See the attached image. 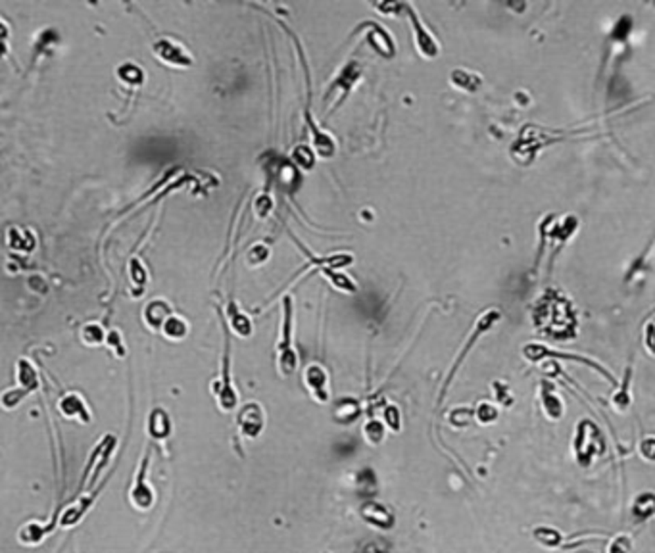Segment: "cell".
Returning a JSON list of instances; mask_svg holds the SVG:
<instances>
[{"label":"cell","mask_w":655,"mask_h":553,"mask_svg":"<svg viewBox=\"0 0 655 553\" xmlns=\"http://www.w3.org/2000/svg\"><path fill=\"white\" fill-rule=\"evenodd\" d=\"M536 327L555 340H569L575 335V311L555 290L544 296L535 310Z\"/></svg>","instance_id":"cell-1"},{"label":"cell","mask_w":655,"mask_h":553,"mask_svg":"<svg viewBox=\"0 0 655 553\" xmlns=\"http://www.w3.org/2000/svg\"><path fill=\"white\" fill-rule=\"evenodd\" d=\"M293 300H283V325H281V338L277 344V365L283 377H290L298 367V355L293 346Z\"/></svg>","instance_id":"cell-2"},{"label":"cell","mask_w":655,"mask_h":553,"mask_svg":"<svg viewBox=\"0 0 655 553\" xmlns=\"http://www.w3.org/2000/svg\"><path fill=\"white\" fill-rule=\"evenodd\" d=\"M402 8L407 12V17H409V21H412V27H414V43L415 46H417L419 54H421L423 58H429V60L436 58L440 54V44L436 43L434 35L427 29V26H423L421 17L415 12L412 4H402Z\"/></svg>","instance_id":"cell-3"},{"label":"cell","mask_w":655,"mask_h":553,"mask_svg":"<svg viewBox=\"0 0 655 553\" xmlns=\"http://www.w3.org/2000/svg\"><path fill=\"white\" fill-rule=\"evenodd\" d=\"M302 380L311 397L320 404H327L331 400V386H329V373L320 363H310L302 373Z\"/></svg>","instance_id":"cell-4"},{"label":"cell","mask_w":655,"mask_h":553,"mask_svg":"<svg viewBox=\"0 0 655 553\" xmlns=\"http://www.w3.org/2000/svg\"><path fill=\"white\" fill-rule=\"evenodd\" d=\"M237 424H239V431H241L242 436L258 438L261 431H264V427H266L264 407L259 406L258 402L244 404L241 411H239V417H237Z\"/></svg>","instance_id":"cell-5"},{"label":"cell","mask_w":655,"mask_h":553,"mask_svg":"<svg viewBox=\"0 0 655 553\" xmlns=\"http://www.w3.org/2000/svg\"><path fill=\"white\" fill-rule=\"evenodd\" d=\"M600 436V432L594 424L580 423L577 427V438H575V456L580 465H590L596 456V438Z\"/></svg>","instance_id":"cell-6"},{"label":"cell","mask_w":655,"mask_h":553,"mask_svg":"<svg viewBox=\"0 0 655 553\" xmlns=\"http://www.w3.org/2000/svg\"><path fill=\"white\" fill-rule=\"evenodd\" d=\"M523 355H525L528 362H533V363L540 362V359H544V357H569V359H578V362L587 363L588 367H594L596 371L600 373V375H604L605 379L609 380L611 384H617V380L613 379L611 373L605 371L602 365H598V363L592 362V359H587V357H571V355H565V354H561V352H555V350H550V348H546V346H542V344H526L525 348H523Z\"/></svg>","instance_id":"cell-7"},{"label":"cell","mask_w":655,"mask_h":553,"mask_svg":"<svg viewBox=\"0 0 655 553\" xmlns=\"http://www.w3.org/2000/svg\"><path fill=\"white\" fill-rule=\"evenodd\" d=\"M145 471H147V459H145V463H142V471L138 473L135 488L131 490V501H133V505H135L137 509L142 511L150 509L152 503H154V494H152V488L147 484Z\"/></svg>","instance_id":"cell-8"},{"label":"cell","mask_w":655,"mask_h":553,"mask_svg":"<svg viewBox=\"0 0 655 553\" xmlns=\"http://www.w3.org/2000/svg\"><path fill=\"white\" fill-rule=\"evenodd\" d=\"M362 517L373 527L385 528V530L394 527V515L380 503H365L362 507Z\"/></svg>","instance_id":"cell-9"},{"label":"cell","mask_w":655,"mask_h":553,"mask_svg":"<svg viewBox=\"0 0 655 553\" xmlns=\"http://www.w3.org/2000/svg\"><path fill=\"white\" fill-rule=\"evenodd\" d=\"M360 77H362V68H360V64H358V62H350V64H348V66H346V68L340 71V75L335 79V83L331 85V88H329V95H331V93H333L335 88H338V86H340V88H342V96H340V102H342L346 96L350 95V91H352L353 83H356V81H358Z\"/></svg>","instance_id":"cell-10"},{"label":"cell","mask_w":655,"mask_h":553,"mask_svg":"<svg viewBox=\"0 0 655 553\" xmlns=\"http://www.w3.org/2000/svg\"><path fill=\"white\" fill-rule=\"evenodd\" d=\"M154 52L165 62V64H177V66H190L189 52L183 46H175L169 41L154 44Z\"/></svg>","instance_id":"cell-11"},{"label":"cell","mask_w":655,"mask_h":553,"mask_svg":"<svg viewBox=\"0 0 655 553\" xmlns=\"http://www.w3.org/2000/svg\"><path fill=\"white\" fill-rule=\"evenodd\" d=\"M373 27V31L367 33V41L369 44L375 48L377 52H380L385 58H390L392 54H394V43H392V39H390V35H388L387 29H382L377 24H371Z\"/></svg>","instance_id":"cell-12"},{"label":"cell","mask_w":655,"mask_h":553,"mask_svg":"<svg viewBox=\"0 0 655 553\" xmlns=\"http://www.w3.org/2000/svg\"><path fill=\"white\" fill-rule=\"evenodd\" d=\"M450 81H452V85L456 88L465 91V93H477L483 86V79L479 77L477 73L467 71V69H454L450 73Z\"/></svg>","instance_id":"cell-13"},{"label":"cell","mask_w":655,"mask_h":553,"mask_svg":"<svg viewBox=\"0 0 655 553\" xmlns=\"http://www.w3.org/2000/svg\"><path fill=\"white\" fill-rule=\"evenodd\" d=\"M542 409L548 419L552 421H560L561 415L565 411V406L560 400V396L553 392L552 386H544L542 388Z\"/></svg>","instance_id":"cell-14"},{"label":"cell","mask_w":655,"mask_h":553,"mask_svg":"<svg viewBox=\"0 0 655 553\" xmlns=\"http://www.w3.org/2000/svg\"><path fill=\"white\" fill-rule=\"evenodd\" d=\"M335 419L338 423H350L360 415V404L353 397H342L335 406Z\"/></svg>","instance_id":"cell-15"},{"label":"cell","mask_w":655,"mask_h":553,"mask_svg":"<svg viewBox=\"0 0 655 553\" xmlns=\"http://www.w3.org/2000/svg\"><path fill=\"white\" fill-rule=\"evenodd\" d=\"M60 409L62 413L66 415V417H83V421H89V411H86L85 404H83V400L77 394H69L60 402Z\"/></svg>","instance_id":"cell-16"},{"label":"cell","mask_w":655,"mask_h":553,"mask_svg":"<svg viewBox=\"0 0 655 553\" xmlns=\"http://www.w3.org/2000/svg\"><path fill=\"white\" fill-rule=\"evenodd\" d=\"M148 429H150V434H152L154 438H167L169 432H172L169 417H167L165 411H162V409H156V411H152V415H150Z\"/></svg>","instance_id":"cell-17"},{"label":"cell","mask_w":655,"mask_h":553,"mask_svg":"<svg viewBox=\"0 0 655 553\" xmlns=\"http://www.w3.org/2000/svg\"><path fill=\"white\" fill-rule=\"evenodd\" d=\"M630 402H632V396H630V369L627 371V377L621 382V386L617 388V392L613 394L611 397V404L615 407V411L617 413H625L627 409L630 407Z\"/></svg>","instance_id":"cell-18"},{"label":"cell","mask_w":655,"mask_h":553,"mask_svg":"<svg viewBox=\"0 0 655 553\" xmlns=\"http://www.w3.org/2000/svg\"><path fill=\"white\" fill-rule=\"evenodd\" d=\"M229 315H231V325H233L234 332H237V335H241V337H250L252 335L250 319H248L244 313H241V311L237 310V306H234V303L229 306Z\"/></svg>","instance_id":"cell-19"},{"label":"cell","mask_w":655,"mask_h":553,"mask_svg":"<svg viewBox=\"0 0 655 553\" xmlns=\"http://www.w3.org/2000/svg\"><path fill=\"white\" fill-rule=\"evenodd\" d=\"M382 438H385V424L380 423L379 419L367 421V424L363 427V440L369 446H379Z\"/></svg>","instance_id":"cell-20"},{"label":"cell","mask_w":655,"mask_h":553,"mask_svg":"<svg viewBox=\"0 0 655 553\" xmlns=\"http://www.w3.org/2000/svg\"><path fill=\"white\" fill-rule=\"evenodd\" d=\"M535 540L538 544L546 545V547H557L561 544V540H563V536L555 530V528H548V527H538L535 528Z\"/></svg>","instance_id":"cell-21"},{"label":"cell","mask_w":655,"mask_h":553,"mask_svg":"<svg viewBox=\"0 0 655 553\" xmlns=\"http://www.w3.org/2000/svg\"><path fill=\"white\" fill-rule=\"evenodd\" d=\"M473 415L477 417V421L481 424H492L498 421V417H500V411H498V407L490 404V402H481L477 409L473 411Z\"/></svg>","instance_id":"cell-22"},{"label":"cell","mask_w":655,"mask_h":553,"mask_svg":"<svg viewBox=\"0 0 655 553\" xmlns=\"http://www.w3.org/2000/svg\"><path fill=\"white\" fill-rule=\"evenodd\" d=\"M654 507H655L654 494L646 492L644 496H640L638 500H636L632 511H634V515H636V517H640V521H646V518H649L652 515H654Z\"/></svg>","instance_id":"cell-23"},{"label":"cell","mask_w":655,"mask_h":553,"mask_svg":"<svg viewBox=\"0 0 655 553\" xmlns=\"http://www.w3.org/2000/svg\"><path fill=\"white\" fill-rule=\"evenodd\" d=\"M162 328H164V332L169 338H183L187 335V323L179 319V317H173V315H169V317L165 319Z\"/></svg>","instance_id":"cell-24"},{"label":"cell","mask_w":655,"mask_h":553,"mask_svg":"<svg viewBox=\"0 0 655 553\" xmlns=\"http://www.w3.org/2000/svg\"><path fill=\"white\" fill-rule=\"evenodd\" d=\"M471 419H473V411L467 407H457L456 411H452V415H450V423L456 429H465L467 424L471 423Z\"/></svg>","instance_id":"cell-25"},{"label":"cell","mask_w":655,"mask_h":553,"mask_svg":"<svg viewBox=\"0 0 655 553\" xmlns=\"http://www.w3.org/2000/svg\"><path fill=\"white\" fill-rule=\"evenodd\" d=\"M632 550V540L629 534H617L609 542L607 553H630Z\"/></svg>","instance_id":"cell-26"},{"label":"cell","mask_w":655,"mask_h":553,"mask_svg":"<svg viewBox=\"0 0 655 553\" xmlns=\"http://www.w3.org/2000/svg\"><path fill=\"white\" fill-rule=\"evenodd\" d=\"M385 421L388 423V427L392 429V431L400 432L402 429V415H400V409L396 406H387L385 409Z\"/></svg>","instance_id":"cell-27"},{"label":"cell","mask_w":655,"mask_h":553,"mask_svg":"<svg viewBox=\"0 0 655 553\" xmlns=\"http://www.w3.org/2000/svg\"><path fill=\"white\" fill-rule=\"evenodd\" d=\"M654 436H646L644 442L640 444V449H642V458L646 459V461H652L654 459Z\"/></svg>","instance_id":"cell-28"},{"label":"cell","mask_w":655,"mask_h":553,"mask_svg":"<svg viewBox=\"0 0 655 553\" xmlns=\"http://www.w3.org/2000/svg\"><path fill=\"white\" fill-rule=\"evenodd\" d=\"M306 158H308L310 162H313V154H311L308 148H306V147H296V148H294V160H296L298 164L304 165V160H306Z\"/></svg>","instance_id":"cell-29"},{"label":"cell","mask_w":655,"mask_h":553,"mask_svg":"<svg viewBox=\"0 0 655 553\" xmlns=\"http://www.w3.org/2000/svg\"><path fill=\"white\" fill-rule=\"evenodd\" d=\"M652 335H654V325H652V321H647V325H646V350H647V354H649V355H654V346H652V340H654V338H652Z\"/></svg>","instance_id":"cell-30"}]
</instances>
